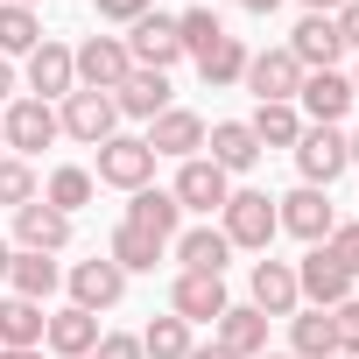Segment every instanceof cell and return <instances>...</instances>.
<instances>
[{
    "label": "cell",
    "instance_id": "obj_46",
    "mask_svg": "<svg viewBox=\"0 0 359 359\" xmlns=\"http://www.w3.org/2000/svg\"><path fill=\"white\" fill-rule=\"evenodd\" d=\"M0 359H43V345H22V352H8V345H0Z\"/></svg>",
    "mask_w": 359,
    "mask_h": 359
},
{
    "label": "cell",
    "instance_id": "obj_20",
    "mask_svg": "<svg viewBox=\"0 0 359 359\" xmlns=\"http://www.w3.org/2000/svg\"><path fill=\"white\" fill-rule=\"evenodd\" d=\"M148 148H155V155H184V162H191V155L205 148V120L184 113V106H169V113L148 120Z\"/></svg>",
    "mask_w": 359,
    "mask_h": 359
},
{
    "label": "cell",
    "instance_id": "obj_13",
    "mask_svg": "<svg viewBox=\"0 0 359 359\" xmlns=\"http://www.w3.org/2000/svg\"><path fill=\"white\" fill-rule=\"evenodd\" d=\"M15 240H22V254H64V247H71V219H64L57 205L29 198V205L15 212Z\"/></svg>",
    "mask_w": 359,
    "mask_h": 359
},
{
    "label": "cell",
    "instance_id": "obj_36",
    "mask_svg": "<svg viewBox=\"0 0 359 359\" xmlns=\"http://www.w3.org/2000/svg\"><path fill=\"white\" fill-rule=\"evenodd\" d=\"M29 198H36V169H29L22 155H0V205H15V212H22Z\"/></svg>",
    "mask_w": 359,
    "mask_h": 359
},
{
    "label": "cell",
    "instance_id": "obj_41",
    "mask_svg": "<svg viewBox=\"0 0 359 359\" xmlns=\"http://www.w3.org/2000/svg\"><path fill=\"white\" fill-rule=\"evenodd\" d=\"M331 22H338V43H345V50H359V0H345Z\"/></svg>",
    "mask_w": 359,
    "mask_h": 359
},
{
    "label": "cell",
    "instance_id": "obj_18",
    "mask_svg": "<svg viewBox=\"0 0 359 359\" xmlns=\"http://www.w3.org/2000/svg\"><path fill=\"white\" fill-rule=\"evenodd\" d=\"M120 289H127V275H120L113 261H78V268H71V303H78V310H92V317H99V310H113V303H120Z\"/></svg>",
    "mask_w": 359,
    "mask_h": 359
},
{
    "label": "cell",
    "instance_id": "obj_35",
    "mask_svg": "<svg viewBox=\"0 0 359 359\" xmlns=\"http://www.w3.org/2000/svg\"><path fill=\"white\" fill-rule=\"evenodd\" d=\"M176 36H184V57H205V50L226 36V22H219L212 8H191V15H176Z\"/></svg>",
    "mask_w": 359,
    "mask_h": 359
},
{
    "label": "cell",
    "instance_id": "obj_15",
    "mask_svg": "<svg viewBox=\"0 0 359 359\" xmlns=\"http://www.w3.org/2000/svg\"><path fill=\"white\" fill-rule=\"evenodd\" d=\"M289 57H296L303 71H331V64L345 57L338 22H331V15H303V22H296V36H289Z\"/></svg>",
    "mask_w": 359,
    "mask_h": 359
},
{
    "label": "cell",
    "instance_id": "obj_22",
    "mask_svg": "<svg viewBox=\"0 0 359 359\" xmlns=\"http://www.w3.org/2000/svg\"><path fill=\"white\" fill-rule=\"evenodd\" d=\"M113 106H120L127 120H155V113H169V71H127V85L113 92Z\"/></svg>",
    "mask_w": 359,
    "mask_h": 359
},
{
    "label": "cell",
    "instance_id": "obj_38",
    "mask_svg": "<svg viewBox=\"0 0 359 359\" xmlns=\"http://www.w3.org/2000/svg\"><path fill=\"white\" fill-rule=\"evenodd\" d=\"M324 247H331V261H338L345 275H359V226H331V240H324Z\"/></svg>",
    "mask_w": 359,
    "mask_h": 359
},
{
    "label": "cell",
    "instance_id": "obj_1",
    "mask_svg": "<svg viewBox=\"0 0 359 359\" xmlns=\"http://www.w3.org/2000/svg\"><path fill=\"white\" fill-rule=\"evenodd\" d=\"M219 219H226L219 233H226L233 247H254V254H268V240L282 233V219H275V198H268V191H233Z\"/></svg>",
    "mask_w": 359,
    "mask_h": 359
},
{
    "label": "cell",
    "instance_id": "obj_12",
    "mask_svg": "<svg viewBox=\"0 0 359 359\" xmlns=\"http://www.w3.org/2000/svg\"><path fill=\"white\" fill-rule=\"evenodd\" d=\"M169 310L184 317V324H219L226 317V275H176V289H169Z\"/></svg>",
    "mask_w": 359,
    "mask_h": 359
},
{
    "label": "cell",
    "instance_id": "obj_21",
    "mask_svg": "<svg viewBox=\"0 0 359 359\" xmlns=\"http://www.w3.org/2000/svg\"><path fill=\"white\" fill-rule=\"evenodd\" d=\"M43 345L64 352V359H92V345H99V317L71 303V310H57V317L43 324Z\"/></svg>",
    "mask_w": 359,
    "mask_h": 359
},
{
    "label": "cell",
    "instance_id": "obj_34",
    "mask_svg": "<svg viewBox=\"0 0 359 359\" xmlns=\"http://www.w3.org/2000/svg\"><path fill=\"white\" fill-rule=\"evenodd\" d=\"M36 43H43L36 8H8V0H0V57H29Z\"/></svg>",
    "mask_w": 359,
    "mask_h": 359
},
{
    "label": "cell",
    "instance_id": "obj_48",
    "mask_svg": "<svg viewBox=\"0 0 359 359\" xmlns=\"http://www.w3.org/2000/svg\"><path fill=\"white\" fill-rule=\"evenodd\" d=\"M345 155H352V162H359V134H345Z\"/></svg>",
    "mask_w": 359,
    "mask_h": 359
},
{
    "label": "cell",
    "instance_id": "obj_8",
    "mask_svg": "<svg viewBox=\"0 0 359 359\" xmlns=\"http://www.w3.org/2000/svg\"><path fill=\"white\" fill-rule=\"evenodd\" d=\"M127 57H134V71H169L176 57H184L176 15H141V22H134V36H127Z\"/></svg>",
    "mask_w": 359,
    "mask_h": 359
},
{
    "label": "cell",
    "instance_id": "obj_50",
    "mask_svg": "<svg viewBox=\"0 0 359 359\" xmlns=\"http://www.w3.org/2000/svg\"><path fill=\"white\" fill-rule=\"evenodd\" d=\"M261 359H289V352H261Z\"/></svg>",
    "mask_w": 359,
    "mask_h": 359
},
{
    "label": "cell",
    "instance_id": "obj_39",
    "mask_svg": "<svg viewBox=\"0 0 359 359\" xmlns=\"http://www.w3.org/2000/svg\"><path fill=\"white\" fill-rule=\"evenodd\" d=\"M92 359H141V338H127V331H106V338L92 345Z\"/></svg>",
    "mask_w": 359,
    "mask_h": 359
},
{
    "label": "cell",
    "instance_id": "obj_47",
    "mask_svg": "<svg viewBox=\"0 0 359 359\" xmlns=\"http://www.w3.org/2000/svg\"><path fill=\"white\" fill-rule=\"evenodd\" d=\"M8 268H15V247H8V240H0V282H8Z\"/></svg>",
    "mask_w": 359,
    "mask_h": 359
},
{
    "label": "cell",
    "instance_id": "obj_42",
    "mask_svg": "<svg viewBox=\"0 0 359 359\" xmlns=\"http://www.w3.org/2000/svg\"><path fill=\"white\" fill-rule=\"evenodd\" d=\"M191 359H240V352H226V345L212 338V345H191Z\"/></svg>",
    "mask_w": 359,
    "mask_h": 359
},
{
    "label": "cell",
    "instance_id": "obj_6",
    "mask_svg": "<svg viewBox=\"0 0 359 359\" xmlns=\"http://www.w3.org/2000/svg\"><path fill=\"white\" fill-rule=\"evenodd\" d=\"M261 106H289L296 99V85H303V64L289 57V50H261V57H247V78H240Z\"/></svg>",
    "mask_w": 359,
    "mask_h": 359
},
{
    "label": "cell",
    "instance_id": "obj_3",
    "mask_svg": "<svg viewBox=\"0 0 359 359\" xmlns=\"http://www.w3.org/2000/svg\"><path fill=\"white\" fill-rule=\"evenodd\" d=\"M148 176H155V148H148V141H134V134L99 141V184H113V191H148Z\"/></svg>",
    "mask_w": 359,
    "mask_h": 359
},
{
    "label": "cell",
    "instance_id": "obj_19",
    "mask_svg": "<svg viewBox=\"0 0 359 359\" xmlns=\"http://www.w3.org/2000/svg\"><path fill=\"white\" fill-rule=\"evenodd\" d=\"M303 289H296V268L289 261H254V310L261 317H296Z\"/></svg>",
    "mask_w": 359,
    "mask_h": 359
},
{
    "label": "cell",
    "instance_id": "obj_45",
    "mask_svg": "<svg viewBox=\"0 0 359 359\" xmlns=\"http://www.w3.org/2000/svg\"><path fill=\"white\" fill-rule=\"evenodd\" d=\"M303 8H310V15H338V8H345V0H303Z\"/></svg>",
    "mask_w": 359,
    "mask_h": 359
},
{
    "label": "cell",
    "instance_id": "obj_11",
    "mask_svg": "<svg viewBox=\"0 0 359 359\" xmlns=\"http://www.w3.org/2000/svg\"><path fill=\"white\" fill-rule=\"evenodd\" d=\"M296 289L310 296V310H338V303L352 296V275L331 261V247H310V254L296 261Z\"/></svg>",
    "mask_w": 359,
    "mask_h": 359
},
{
    "label": "cell",
    "instance_id": "obj_17",
    "mask_svg": "<svg viewBox=\"0 0 359 359\" xmlns=\"http://www.w3.org/2000/svg\"><path fill=\"white\" fill-rule=\"evenodd\" d=\"M205 148H212L205 162H212V169H226V176H240V169H254V162H261V141H254V127H247V120H219V127L205 134Z\"/></svg>",
    "mask_w": 359,
    "mask_h": 359
},
{
    "label": "cell",
    "instance_id": "obj_33",
    "mask_svg": "<svg viewBox=\"0 0 359 359\" xmlns=\"http://www.w3.org/2000/svg\"><path fill=\"white\" fill-rule=\"evenodd\" d=\"M247 127H254L261 148H296V141H303V113H296V106H261Z\"/></svg>",
    "mask_w": 359,
    "mask_h": 359
},
{
    "label": "cell",
    "instance_id": "obj_30",
    "mask_svg": "<svg viewBox=\"0 0 359 359\" xmlns=\"http://www.w3.org/2000/svg\"><path fill=\"white\" fill-rule=\"evenodd\" d=\"M106 261H113L120 275H148V268L162 261V240H148V233H134V226L120 219V233H113V247H106Z\"/></svg>",
    "mask_w": 359,
    "mask_h": 359
},
{
    "label": "cell",
    "instance_id": "obj_37",
    "mask_svg": "<svg viewBox=\"0 0 359 359\" xmlns=\"http://www.w3.org/2000/svg\"><path fill=\"white\" fill-rule=\"evenodd\" d=\"M331 331H338V352L359 359V296H345V303L331 310Z\"/></svg>",
    "mask_w": 359,
    "mask_h": 359
},
{
    "label": "cell",
    "instance_id": "obj_28",
    "mask_svg": "<svg viewBox=\"0 0 359 359\" xmlns=\"http://www.w3.org/2000/svg\"><path fill=\"white\" fill-rule=\"evenodd\" d=\"M338 352V331H331V310H303L289 324V359H331Z\"/></svg>",
    "mask_w": 359,
    "mask_h": 359
},
{
    "label": "cell",
    "instance_id": "obj_14",
    "mask_svg": "<svg viewBox=\"0 0 359 359\" xmlns=\"http://www.w3.org/2000/svg\"><path fill=\"white\" fill-rule=\"evenodd\" d=\"M296 99H303V113H310L317 127H338V120H345V106H352L359 92H352V78H338V71H303Z\"/></svg>",
    "mask_w": 359,
    "mask_h": 359
},
{
    "label": "cell",
    "instance_id": "obj_29",
    "mask_svg": "<svg viewBox=\"0 0 359 359\" xmlns=\"http://www.w3.org/2000/svg\"><path fill=\"white\" fill-rule=\"evenodd\" d=\"M247 57H254V50H247L240 36H219V43L198 57V78H205V85H240V78H247Z\"/></svg>",
    "mask_w": 359,
    "mask_h": 359
},
{
    "label": "cell",
    "instance_id": "obj_26",
    "mask_svg": "<svg viewBox=\"0 0 359 359\" xmlns=\"http://www.w3.org/2000/svg\"><path fill=\"white\" fill-rule=\"evenodd\" d=\"M43 303H29V296H8L0 303V345L8 352H22V345H43Z\"/></svg>",
    "mask_w": 359,
    "mask_h": 359
},
{
    "label": "cell",
    "instance_id": "obj_16",
    "mask_svg": "<svg viewBox=\"0 0 359 359\" xmlns=\"http://www.w3.org/2000/svg\"><path fill=\"white\" fill-rule=\"evenodd\" d=\"M29 85H36V99H43V106H50V99H71V92H78V71H71V50L43 36V43L29 50Z\"/></svg>",
    "mask_w": 359,
    "mask_h": 359
},
{
    "label": "cell",
    "instance_id": "obj_25",
    "mask_svg": "<svg viewBox=\"0 0 359 359\" xmlns=\"http://www.w3.org/2000/svg\"><path fill=\"white\" fill-rule=\"evenodd\" d=\"M176 219H184V205H176L169 191H134V205H127V226L134 233H148V240H176Z\"/></svg>",
    "mask_w": 359,
    "mask_h": 359
},
{
    "label": "cell",
    "instance_id": "obj_5",
    "mask_svg": "<svg viewBox=\"0 0 359 359\" xmlns=\"http://www.w3.org/2000/svg\"><path fill=\"white\" fill-rule=\"evenodd\" d=\"M275 219H282V233H296V240H310V247H324V240H331V226H338V212H331V198H324L317 184H303V191L275 198Z\"/></svg>",
    "mask_w": 359,
    "mask_h": 359
},
{
    "label": "cell",
    "instance_id": "obj_31",
    "mask_svg": "<svg viewBox=\"0 0 359 359\" xmlns=\"http://www.w3.org/2000/svg\"><path fill=\"white\" fill-rule=\"evenodd\" d=\"M43 205H57L64 219H71L78 205H92V169H78V162L50 169V184H43Z\"/></svg>",
    "mask_w": 359,
    "mask_h": 359
},
{
    "label": "cell",
    "instance_id": "obj_49",
    "mask_svg": "<svg viewBox=\"0 0 359 359\" xmlns=\"http://www.w3.org/2000/svg\"><path fill=\"white\" fill-rule=\"evenodd\" d=\"M8 8H36V0H8Z\"/></svg>",
    "mask_w": 359,
    "mask_h": 359
},
{
    "label": "cell",
    "instance_id": "obj_24",
    "mask_svg": "<svg viewBox=\"0 0 359 359\" xmlns=\"http://www.w3.org/2000/svg\"><path fill=\"white\" fill-rule=\"evenodd\" d=\"M176 261H184L191 275H226V261H233V240H226L219 226H191L184 240H176Z\"/></svg>",
    "mask_w": 359,
    "mask_h": 359
},
{
    "label": "cell",
    "instance_id": "obj_52",
    "mask_svg": "<svg viewBox=\"0 0 359 359\" xmlns=\"http://www.w3.org/2000/svg\"><path fill=\"white\" fill-rule=\"evenodd\" d=\"M352 92H359V71H352Z\"/></svg>",
    "mask_w": 359,
    "mask_h": 359
},
{
    "label": "cell",
    "instance_id": "obj_9",
    "mask_svg": "<svg viewBox=\"0 0 359 359\" xmlns=\"http://www.w3.org/2000/svg\"><path fill=\"white\" fill-rule=\"evenodd\" d=\"M0 134H8V155H43L64 127H57V113H50L43 99H15L8 120H0Z\"/></svg>",
    "mask_w": 359,
    "mask_h": 359
},
{
    "label": "cell",
    "instance_id": "obj_27",
    "mask_svg": "<svg viewBox=\"0 0 359 359\" xmlns=\"http://www.w3.org/2000/svg\"><path fill=\"white\" fill-rule=\"evenodd\" d=\"M8 282H15V296H29V303H50V296H57V282H64V268H57L50 254H15Z\"/></svg>",
    "mask_w": 359,
    "mask_h": 359
},
{
    "label": "cell",
    "instance_id": "obj_4",
    "mask_svg": "<svg viewBox=\"0 0 359 359\" xmlns=\"http://www.w3.org/2000/svg\"><path fill=\"white\" fill-rule=\"evenodd\" d=\"M296 169H303V184L331 191L338 176L352 169V155H345V134H338V127H303V141H296Z\"/></svg>",
    "mask_w": 359,
    "mask_h": 359
},
{
    "label": "cell",
    "instance_id": "obj_2",
    "mask_svg": "<svg viewBox=\"0 0 359 359\" xmlns=\"http://www.w3.org/2000/svg\"><path fill=\"white\" fill-rule=\"evenodd\" d=\"M71 71L85 92H120L134 57H127V36H85V50H71Z\"/></svg>",
    "mask_w": 359,
    "mask_h": 359
},
{
    "label": "cell",
    "instance_id": "obj_10",
    "mask_svg": "<svg viewBox=\"0 0 359 359\" xmlns=\"http://www.w3.org/2000/svg\"><path fill=\"white\" fill-rule=\"evenodd\" d=\"M113 120H120V106H113V92H71L64 99V113H57V127L71 134V141H113Z\"/></svg>",
    "mask_w": 359,
    "mask_h": 359
},
{
    "label": "cell",
    "instance_id": "obj_32",
    "mask_svg": "<svg viewBox=\"0 0 359 359\" xmlns=\"http://www.w3.org/2000/svg\"><path fill=\"white\" fill-rule=\"evenodd\" d=\"M141 359H191V324L184 317H155L148 331H141Z\"/></svg>",
    "mask_w": 359,
    "mask_h": 359
},
{
    "label": "cell",
    "instance_id": "obj_44",
    "mask_svg": "<svg viewBox=\"0 0 359 359\" xmlns=\"http://www.w3.org/2000/svg\"><path fill=\"white\" fill-rule=\"evenodd\" d=\"M8 92H15V64H8V57H0V99H8Z\"/></svg>",
    "mask_w": 359,
    "mask_h": 359
},
{
    "label": "cell",
    "instance_id": "obj_43",
    "mask_svg": "<svg viewBox=\"0 0 359 359\" xmlns=\"http://www.w3.org/2000/svg\"><path fill=\"white\" fill-rule=\"evenodd\" d=\"M240 8H247V15H275V8H282V0H240Z\"/></svg>",
    "mask_w": 359,
    "mask_h": 359
},
{
    "label": "cell",
    "instance_id": "obj_40",
    "mask_svg": "<svg viewBox=\"0 0 359 359\" xmlns=\"http://www.w3.org/2000/svg\"><path fill=\"white\" fill-rule=\"evenodd\" d=\"M141 15H148V0H99V22H127L134 29Z\"/></svg>",
    "mask_w": 359,
    "mask_h": 359
},
{
    "label": "cell",
    "instance_id": "obj_7",
    "mask_svg": "<svg viewBox=\"0 0 359 359\" xmlns=\"http://www.w3.org/2000/svg\"><path fill=\"white\" fill-rule=\"evenodd\" d=\"M184 212H226V198H233V176L226 169H212L205 155H191L184 169H176V191H169Z\"/></svg>",
    "mask_w": 359,
    "mask_h": 359
},
{
    "label": "cell",
    "instance_id": "obj_53",
    "mask_svg": "<svg viewBox=\"0 0 359 359\" xmlns=\"http://www.w3.org/2000/svg\"><path fill=\"white\" fill-rule=\"evenodd\" d=\"M331 359H345V352H331Z\"/></svg>",
    "mask_w": 359,
    "mask_h": 359
},
{
    "label": "cell",
    "instance_id": "obj_51",
    "mask_svg": "<svg viewBox=\"0 0 359 359\" xmlns=\"http://www.w3.org/2000/svg\"><path fill=\"white\" fill-rule=\"evenodd\" d=\"M0 155H8V134H0Z\"/></svg>",
    "mask_w": 359,
    "mask_h": 359
},
{
    "label": "cell",
    "instance_id": "obj_23",
    "mask_svg": "<svg viewBox=\"0 0 359 359\" xmlns=\"http://www.w3.org/2000/svg\"><path fill=\"white\" fill-rule=\"evenodd\" d=\"M219 345L240 352V359H261V352H268V317H261L254 303H226V317H219Z\"/></svg>",
    "mask_w": 359,
    "mask_h": 359
}]
</instances>
